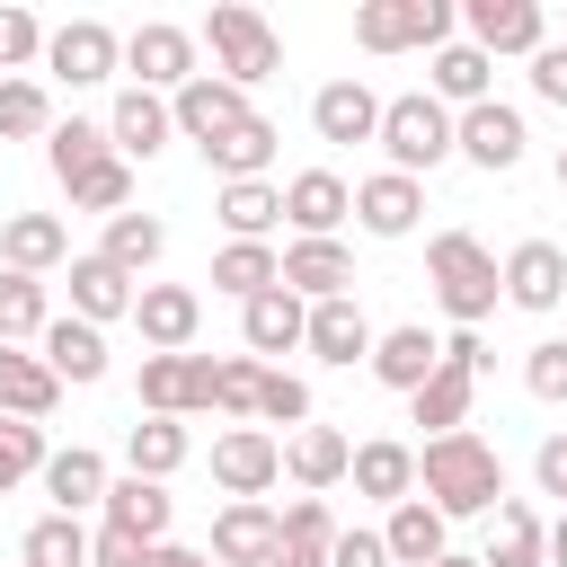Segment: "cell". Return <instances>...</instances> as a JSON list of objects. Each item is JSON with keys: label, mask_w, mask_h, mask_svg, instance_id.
Here are the masks:
<instances>
[{"label": "cell", "mask_w": 567, "mask_h": 567, "mask_svg": "<svg viewBox=\"0 0 567 567\" xmlns=\"http://www.w3.org/2000/svg\"><path fill=\"white\" fill-rule=\"evenodd\" d=\"M159 248H168V221L159 213H115L106 221V266H124V275H142V266H159Z\"/></svg>", "instance_id": "42"}, {"label": "cell", "mask_w": 567, "mask_h": 567, "mask_svg": "<svg viewBox=\"0 0 567 567\" xmlns=\"http://www.w3.org/2000/svg\"><path fill=\"white\" fill-rule=\"evenodd\" d=\"M416 487H425V505H434L443 523H470V514L487 523L496 505H514V496H505V461H496V443L470 434V425H461V434H434V443L416 452Z\"/></svg>", "instance_id": "1"}, {"label": "cell", "mask_w": 567, "mask_h": 567, "mask_svg": "<svg viewBox=\"0 0 567 567\" xmlns=\"http://www.w3.org/2000/svg\"><path fill=\"white\" fill-rule=\"evenodd\" d=\"M523 390H532V399H549V408L567 399V337H540V346L523 354Z\"/></svg>", "instance_id": "50"}, {"label": "cell", "mask_w": 567, "mask_h": 567, "mask_svg": "<svg viewBox=\"0 0 567 567\" xmlns=\"http://www.w3.org/2000/svg\"><path fill=\"white\" fill-rule=\"evenodd\" d=\"M213 478H221L230 505H257V496L284 478V443H275L266 425H230V434H213Z\"/></svg>", "instance_id": "7"}, {"label": "cell", "mask_w": 567, "mask_h": 567, "mask_svg": "<svg viewBox=\"0 0 567 567\" xmlns=\"http://www.w3.org/2000/svg\"><path fill=\"white\" fill-rule=\"evenodd\" d=\"M27 62H44V27L35 9H0V80H27Z\"/></svg>", "instance_id": "49"}, {"label": "cell", "mask_w": 567, "mask_h": 567, "mask_svg": "<svg viewBox=\"0 0 567 567\" xmlns=\"http://www.w3.org/2000/svg\"><path fill=\"white\" fill-rule=\"evenodd\" d=\"M89 523L80 514H44V523H27V540H18V567H89Z\"/></svg>", "instance_id": "39"}, {"label": "cell", "mask_w": 567, "mask_h": 567, "mask_svg": "<svg viewBox=\"0 0 567 567\" xmlns=\"http://www.w3.org/2000/svg\"><path fill=\"white\" fill-rule=\"evenodd\" d=\"M434 97L461 106V115L487 106V97H496V62H487L478 44H443V53H434Z\"/></svg>", "instance_id": "35"}, {"label": "cell", "mask_w": 567, "mask_h": 567, "mask_svg": "<svg viewBox=\"0 0 567 567\" xmlns=\"http://www.w3.org/2000/svg\"><path fill=\"white\" fill-rule=\"evenodd\" d=\"M106 523L159 549V540H168V487H159V478H133V470H124V478L106 487Z\"/></svg>", "instance_id": "34"}, {"label": "cell", "mask_w": 567, "mask_h": 567, "mask_svg": "<svg viewBox=\"0 0 567 567\" xmlns=\"http://www.w3.org/2000/svg\"><path fill=\"white\" fill-rule=\"evenodd\" d=\"M257 425H310V381H292V372H275L266 363V390H257Z\"/></svg>", "instance_id": "48"}, {"label": "cell", "mask_w": 567, "mask_h": 567, "mask_svg": "<svg viewBox=\"0 0 567 567\" xmlns=\"http://www.w3.org/2000/svg\"><path fill=\"white\" fill-rule=\"evenodd\" d=\"M452 523L425 505V496H408V505H390V523H381V540H390V567H434L452 540H443Z\"/></svg>", "instance_id": "30"}, {"label": "cell", "mask_w": 567, "mask_h": 567, "mask_svg": "<svg viewBox=\"0 0 567 567\" xmlns=\"http://www.w3.org/2000/svg\"><path fill=\"white\" fill-rule=\"evenodd\" d=\"M257 390H266V363H257V354L213 363V408H221V416H257Z\"/></svg>", "instance_id": "47"}, {"label": "cell", "mask_w": 567, "mask_h": 567, "mask_svg": "<svg viewBox=\"0 0 567 567\" xmlns=\"http://www.w3.org/2000/svg\"><path fill=\"white\" fill-rule=\"evenodd\" d=\"M354 496H381V505H408L416 496V452L408 443H390V434H372V443H354Z\"/></svg>", "instance_id": "26"}, {"label": "cell", "mask_w": 567, "mask_h": 567, "mask_svg": "<svg viewBox=\"0 0 567 567\" xmlns=\"http://www.w3.org/2000/svg\"><path fill=\"white\" fill-rule=\"evenodd\" d=\"M284 292H301V301H346V292H354L346 239H292V248H284Z\"/></svg>", "instance_id": "16"}, {"label": "cell", "mask_w": 567, "mask_h": 567, "mask_svg": "<svg viewBox=\"0 0 567 567\" xmlns=\"http://www.w3.org/2000/svg\"><path fill=\"white\" fill-rule=\"evenodd\" d=\"M284 540H292V549H337L328 505H319V496H292V505H284Z\"/></svg>", "instance_id": "51"}, {"label": "cell", "mask_w": 567, "mask_h": 567, "mask_svg": "<svg viewBox=\"0 0 567 567\" xmlns=\"http://www.w3.org/2000/svg\"><path fill=\"white\" fill-rule=\"evenodd\" d=\"M266 567H337V558H328V549H292V540H284V549H275Z\"/></svg>", "instance_id": "57"}, {"label": "cell", "mask_w": 567, "mask_h": 567, "mask_svg": "<svg viewBox=\"0 0 567 567\" xmlns=\"http://www.w3.org/2000/svg\"><path fill=\"white\" fill-rule=\"evenodd\" d=\"M151 567H213V549H186V540H159Z\"/></svg>", "instance_id": "56"}, {"label": "cell", "mask_w": 567, "mask_h": 567, "mask_svg": "<svg viewBox=\"0 0 567 567\" xmlns=\"http://www.w3.org/2000/svg\"><path fill=\"white\" fill-rule=\"evenodd\" d=\"M381 151H390L399 177H425V168H443V159L461 151V115H452L434 89H408V97L381 106Z\"/></svg>", "instance_id": "2"}, {"label": "cell", "mask_w": 567, "mask_h": 567, "mask_svg": "<svg viewBox=\"0 0 567 567\" xmlns=\"http://www.w3.org/2000/svg\"><path fill=\"white\" fill-rule=\"evenodd\" d=\"M213 213H221V230H230V239H266V230L284 221V186H275V177L221 186V204H213Z\"/></svg>", "instance_id": "41"}, {"label": "cell", "mask_w": 567, "mask_h": 567, "mask_svg": "<svg viewBox=\"0 0 567 567\" xmlns=\"http://www.w3.org/2000/svg\"><path fill=\"white\" fill-rule=\"evenodd\" d=\"M275 284H284V257H275L266 239H230V248L213 257V292H230L239 310H248L257 292H275Z\"/></svg>", "instance_id": "32"}, {"label": "cell", "mask_w": 567, "mask_h": 567, "mask_svg": "<svg viewBox=\"0 0 567 567\" xmlns=\"http://www.w3.org/2000/svg\"><path fill=\"white\" fill-rule=\"evenodd\" d=\"M133 399H142V416H204L213 408V354H142Z\"/></svg>", "instance_id": "6"}, {"label": "cell", "mask_w": 567, "mask_h": 567, "mask_svg": "<svg viewBox=\"0 0 567 567\" xmlns=\"http://www.w3.org/2000/svg\"><path fill=\"white\" fill-rule=\"evenodd\" d=\"M44 159H53V177L71 186V177H89V168H106V159H115V142H106V124H89V115H71V124H53V133H44Z\"/></svg>", "instance_id": "40"}, {"label": "cell", "mask_w": 567, "mask_h": 567, "mask_svg": "<svg viewBox=\"0 0 567 567\" xmlns=\"http://www.w3.org/2000/svg\"><path fill=\"white\" fill-rule=\"evenodd\" d=\"M53 399H62L53 363H44V354H18V346H0V416H27V425H44V416H53Z\"/></svg>", "instance_id": "28"}, {"label": "cell", "mask_w": 567, "mask_h": 567, "mask_svg": "<svg viewBox=\"0 0 567 567\" xmlns=\"http://www.w3.org/2000/svg\"><path fill=\"white\" fill-rule=\"evenodd\" d=\"M461 27H470V44L496 62V53H540L549 44V18H540V0H461Z\"/></svg>", "instance_id": "9"}, {"label": "cell", "mask_w": 567, "mask_h": 567, "mask_svg": "<svg viewBox=\"0 0 567 567\" xmlns=\"http://www.w3.org/2000/svg\"><path fill=\"white\" fill-rule=\"evenodd\" d=\"M35 354L53 363V381H80V390L106 381V337H97L89 319H53V328L35 337Z\"/></svg>", "instance_id": "29"}, {"label": "cell", "mask_w": 567, "mask_h": 567, "mask_svg": "<svg viewBox=\"0 0 567 567\" xmlns=\"http://www.w3.org/2000/svg\"><path fill=\"white\" fill-rule=\"evenodd\" d=\"M89 567H151V540H133V532L97 523V540H89Z\"/></svg>", "instance_id": "52"}, {"label": "cell", "mask_w": 567, "mask_h": 567, "mask_svg": "<svg viewBox=\"0 0 567 567\" xmlns=\"http://www.w3.org/2000/svg\"><path fill=\"white\" fill-rule=\"evenodd\" d=\"M275 142H284V133H275L266 115H248V124H230V133H221V142L204 151V168H221V186H248V177H266Z\"/></svg>", "instance_id": "36"}, {"label": "cell", "mask_w": 567, "mask_h": 567, "mask_svg": "<svg viewBox=\"0 0 567 567\" xmlns=\"http://www.w3.org/2000/svg\"><path fill=\"white\" fill-rule=\"evenodd\" d=\"M168 133H177V115H168V97H151V89H124L115 115H106V142H115L124 168L151 159V151H168Z\"/></svg>", "instance_id": "19"}, {"label": "cell", "mask_w": 567, "mask_h": 567, "mask_svg": "<svg viewBox=\"0 0 567 567\" xmlns=\"http://www.w3.org/2000/svg\"><path fill=\"white\" fill-rule=\"evenodd\" d=\"M558 195H567V151H558Z\"/></svg>", "instance_id": "60"}, {"label": "cell", "mask_w": 567, "mask_h": 567, "mask_svg": "<svg viewBox=\"0 0 567 567\" xmlns=\"http://www.w3.org/2000/svg\"><path fill=\"white\" fill-rule=\"evenodd\" d=\"M106 461L89 452V443H71V452H53L44 461V496H53V514H80V505H106Z\"/></svg>", "instance_id": "33"}, {"label": "cell", "mask_w": 567, "mask_h": 567, "mask_svg": "<svg viewBox=\"0 0 567 567\" xmlns=\"http://www.w3.org/2000/svg\"><path fill=\"white\" fill-rule=\"evenodd\" d=\"M470 399H478V372L443 354V372L408 399V416H416V425H425V443H434V434H461V425H470Z\"/></svg>", "instance_id": "25"}, {"label": "cell", "mask_w": 567, "mask_h": 567, "mask_svg": "<svg viewBox=\"0 0 567 567\" xmlns=\"http://www.w3.org/2000/svg\"><path fill=\"white\" fill-rule=\"evenodd\" d=\"M505 301L514 310H558L567 301V248L558 239H523L505 257Z\"/></svg>", "instance_id": "17"}, {"label": "cell", "mask_w": 567, "mask_h": 567, "mask_svg": "<svg viewBox=\"0 0 567 567\" xmlns=\"http://www.w3.org/2000/svg\"><path fill=\"white\" fill-rule=\"evenodd\" d=\"M478 567H549V523H540L532 505H496V514H487Z\"/></svg>", "instance_id": "27"}, {"label": "cell", "mask_w": 567, "mask_h": 567, "mask_svg": "<svg viewBox=\"0 0 567 567\" xmlns=\"http://www.w3.org/2000/svg\"><path fill=\"white\" fill-rule=\"evenodd\" d=\"M532 89H540L549 106H567V44H540V53H532Z\"/></svg>", "instance_id": "53"}, {"label": "cell", "mask_w": 567, "mask_h": 567, "mask_svg": "<svg viewBox=\"0 0 567 567\" xmlns=\"http://www.w3.org/2000/svg\"><path fill=\"white\" fill-rule=\"evenodd\" d=\"M133 328H142V346H151V354H186V346H195V328H204L195 284H142Z\"/></svg>", "instance_id": "12"}, {"label": "cell", "mask_w": 567, "mask_h": 567, "mask_svg": "<svg viewBox=\"0 0 567 567\" xmlns=\"http://www.w3.org/2000/svg\"><path fill=\"white\" fill-rule=\"evenodd\" d=\"M346 213H354V186H346L337 168H301V177H284V221H292L301 239H337Z\"/></svg>", "instance_id": "14"}, {"label": "cell", "mask_w": 567, "mask_h": 567, "mask_svg": "<svg viewBox=\"0 0 567 567\" xmlns=\"http://www.w3.org/2000/svg\"><path fill=\"white\" fill-rule=\"evenodd\" d=\"M452 0H363L354 9V44L363 53H416V44H452Z\"/></svg>", "instance_id": "5"}, {"label": "cell", "mask_w": 567, "mask_h": 567, "mask_svg": "<svg viewBox=\"0 0 567 567\" xmlns=\"http://www.w3.org/2000/svg\"><path fill=\"white\" fill-rule=\"evenodd\" d=\"M186 416H142L133 434H124V461H133V478H159L168 487V470H186Z\"/></svg>", "instance_id": "37"}, {"label": "cell", "mask_w": 567, "mask_h": 567, "mask_svg": "<svg viewBox=\"0 0 567 567\" xmlns=\"http://www.w3.org/2000/svg\"><path fill=\"white\" fill-rule=\"evenodd\" d=\"M381 106H390V97H372L363 80H328V89L310 97V124H319V142L346 151V142H381Z\"/></svg>", "instance_id": "15"}, {"label": "cell", "mask_w": 567, "mask_h": 567, "mask_svg": "<svg viewBox=\"0 0 567 567\" xmlns=\"http://www.w3.org/2000/svg\"><path fill=\"white\" fill-rule=\"evenodd\" d=\"M549 567H567V514L549 523Z\"/></svg>", "instance_id": "58"}, {"label": "cell", "mask_w": 567, "mask_h": 567, "mask_svg": "<svg viewBox=\"0 0 567 567\" xmlns=\"http://www.w3.org/2000/svg\"><path fill=\"white\" fill-rule=\"evenodd\" d=\"M532 478H540V496H567V434H549L532 452Z\"/></svg>", "instance_id": "55"}, {"label": "cell", "mask_w": 567, "mask_h": 567, "mask_svg": "<svg viewBox=\"0 0 567 567\" xmlns=\"http://www.w3.org/2000/svg\"><path fill=\"white\" fill-rule=\"evenodd\" d=\"M53 328V310H44V284L35 275H18V266H0V346H18V337H44Z\"/></svg>", "instance_id": "43"}, {"label": "cell", "mask_w": 567, "mask_h": 567, "mask_svg": "<svg viewBox=\"0 0 567 567\" xmlns=\"http://www.w3.org/2000/svg\"><path fill=\"white\" fill-rule=\"evenodd\" d=\"M284 470H292L301 487H337V478L354 470V443H346L337 425H301V434L284 443Z\"/></svg>", "instance_id": "38"}, {"label": "cell", "mask_w": 567, "mask_h": 567, "mask_svg": "<svg viewBox=\"0 0 567 567\" xmlns=\"http://www.w3.org/2000/svg\"><path fill=\"white\" fill-rule=\"evenodd\" d=\"M204 44H213V71H221L230 89H257V80L284 71V35H275L257 9H239V0H221V9L204 18Z\"/></svg>", "instance_id": "4"}, {"label": "cell", "mask_w": 567, "mask_h": 567, "mask_svg": "<svg viewBox=\"0 0 567 567\" xmlns=\"http://www.w3.org/2000/svg\"><path fill=\"white\" fill-rule=\"evenodd\" d=\"M0 257H9L18 275H44V266L71 257V230H62L53 213H9V221H0Z\"/></svg>", "instance_id": "31"}, {"label": "cell", "mask_w": 567, "mask_h": 567, "mask_svg": "<svg viewBox=\"0 0 567 567\" xmlns=\"http://www.w3.org/2000/svg\"><path fill=\"white\" fill-rule=\"evenodd\" d=\"M133 301H142V284H133L124 266H106V257H71V319L106 328V319H133Z\"/></svg>", "instance_id": "21"}, {"label": "cell", "mask_w": 567, "mask_h": 567, "mask_svg": "<svg viewBox=\"0 0 567 567\" xmlns=\"http://www.w3.org/2000/svg\"><path fill=\"white\" fill-rule=\"evenodd\" d=\"M523 151H532V133H523V115L514 106H470L461 115V159L470 168H487V177H505V168H523Z\"/></svg>", "instance_id": "13"}, {"label": "cell", "mask_w": 567, "mask_h": 567, "mask_svg": "<svg viewBox=\"0 0 567 567\" xmlns=\"http://www.w3.org/2000/svg\"><path fill=\"white\" fill-rule=\"evenodd\" d=\"M416 213H425V186H416V177H399V168H381V177H363V186H354V221H363L372 239H408V230H416Z\"/></svg>", "instance_id": "20"}, {"label": "cell", "mask_w": 567, "mask_h": 567, "mask_svg": "<svg viewBox=\"0 0 567 567\" xmlns=\"http://www.w3.org/2000/svg\"><path fill=\"white\" fill-rule=\"evenodd\" d=\"M168 115H177V133H186L195 151H213V142H221L230 124H248L257 106H248V89H230L221 71H195V80L168 97Z\"/></svg>", "instance_id": "11"}, {"label": "cell", "mask_w": 567, "mask_h": 567, "mask_svg": "<svg viewBox=\"0 0 567 567\" xmlns=\"http://www.w3.org/2000/svg\"><path fill=\"white\" fill-rule=\"evenodd\" d=\"M328 558H337V567H390V540H381V532H337Z\"/></svg>", "instance_id": "54"}, {"label": "cell", "mask_w": 567, "mask_h": 567, "mask_svg": "<svg viewBox=\"0 0 567 567\" xmlns=\"http://www.w3.org/2000/svg\"><path fill=\"white\" fill-rule=\"evenodd\" d=\"M115 62H124V35H115V27H97V18H71V27H53V35H44V71H53V80H71V89L115 80Z\"/></svg>", "instance_id": "10"}, {"label": "cell", "mask_w": 567, "mask_h": 567, "mask_svg": "<svg viewBox=\"0 0 567 567\" xmlns=\"http://www.w3.org/2000/svg\"><path fill=\"white\" fill-rule=\"evenodd\" d=\"M434 372H443V337H434V328H416V319H408V328H390V337L372 346V381H390V390H408V399H416Z\"/></svg>", "instance_id": "23"}, {"label": "cell", "mask_w": 567, "mask_h": 567, "mask_svg": "<svg viewBox=\"0 0 567 567\" xmlns=\"http://www.w3.org/2000/svg\"><path fill=\"white\" fill-rule=\"evenodd\" d=\"M124 71H133V89H151V97H177V89L195 80V35L168 27V18H151V27L124 35Z\"/></svg>", "instance_id": "8"}, {"label": "cell", "mask_w": 567, "mask_h": 567, "mask_svg": "<svg viewBox=\"0 0 567 567\" xmlns=\"http://www.w3.org/2000/svg\"><path fill=\"white\" fill-rule=\"evenodd\" d=\"M62 195H71V213H106V221H115V213H133V168H124V159H106V168L71 177Z\"/></svg>", "instance_id": "45"}, {"label": "cell", "mask_w": 567, "mask_h": 567, "mask_svg": "<svg viewBox=\"0 0 567 567\" xmlns=\"http://www.w3.org/2000/svg\"><path fill=\"white\" fill-rule=\"evenodd\" d=\"M284 549V514L275 505H221L213 523V567H266Z\"/></svg>", "instance_id": "18"}, {"label": "cell", "mask_w": 567, "mask_h": 567, "mask_svg": "<svg viewBox=\"0 0 567 567\" xmlns=\"http://www.w3.org/2000/svg\"><path fill=\"white\" fill-rule=\"evenodd\" d=\"M53 461V443H44V425H27V416H0V496L18 487V478H35Z\"/></svg>", "instance_id": "46"}, {"label": "cell", "mask_w": 567, "mask_h": 567, "mask_svg": "<svg viewBox=\"0 0 567 567\" xmlns=\"http://www.w3.org/2000/svg\"><path fill=\"white\" fill-rule=\"evenodd\" d=\"M35 133H53L44 80H0V142H35Z\"/></svg>", "instance_id": "44"}, {"label": "cell", "mask_w": 567, "mask_h": 567, "mask_svg": "<svg viewBox=\"0 0 567 567\" xmlns=\"http://www.w3.org/2000/svg\"><path fill=\"white\" fill-rule=\"evenodd\" d=\"M239 337H248V354H292L301 337H310V301L301 292H257L248 310H239Z\"/></svg>", "instance_id": "24"}, {"label": "cell", "mask_w": 567, "mask_h": 567, "mask_svg": "<svg viewBox=\"0 0 567 567\" xmlns=\"http://www.w3.org/2000/svg\"><path fill=\"white\" fill-rule=\"evenodd\" d=\"M319 363H372V319H363V301L346 292V301H310V337H301Z\"/></svg>", "instance_id": "22"}, {"label": "cell", "mask_w": 567, "mask_h": 567, "mask_svg": "<svg viewBox=\"0 0 567 567\" xmlns=\"http://www.w3.org/2000/svg\"><path fill=\"white\" fill-rule=\"evenodd\" d=\"M425 275H434V301L461 319V328H478L496 301H505V266L470 239V230H434V248H425Z\"/></svg>", "instance_id": "3"}, {"label": "cell", "mask_w": 567, "mask_h": 567, "mask_svg": "<svg viewBox=\"0 0 567 567\" xmlns=\"http://www.w3.org/2000/svg\"><path fill=\"white\" fill-rule=\"evenodd\" d=\"M434 567H478V558H461V549H443V558H434Z\"/></svg>", "instance_id": "59"}]
</instances>
